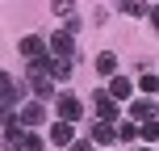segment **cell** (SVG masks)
I'll list each match as a JSON object with an SVG mask.
<instances>
[{"label":"cell","mask_w":159,"mask_h":151,"mask_svg":"<svg viewBox=\"0 0 159 151\" xmlns=\"http://www.w3.org/2000/svg\"><path fill=\"white\" fill-rule=\"evenodd\" d=\"M138 88H143V92H159V76H143Z\"/></svg>","instance_id":"d6986e66"},{"label":"cell","mask_w":159,"mask_h":151,"mask_svg":"<svg viewBox=\"0 0 159 151\" xmlns=\"http://www.w3.org/2000/svg\"><path fill=\"white\" fill-rule=\"evenodd\" d=\"M42 147H46V139H42L38 130H30V139H25V151H42Z\"/></svg>","instance_id":"ac0fdd59"},{"label":"cell","mask_w":159,"mask_h":151,"mask_svg":"<svg viewBox=\"0 0 159 151\" xmlns=\"http://www.w3.org/2000/svg\"><path fill=\"white\" fill-rule=\"evenodd\" d=\"M143 143H159V122H143Z\"/></svg>","instance_id":"9a60e30c"},{"label":"cell","mask_w":159,"mask_h":151,"mask_svg":"<svg viewBox=\"0 0 159 151\" xmlns=\"http://www.w3.org/2000/svg\"><path fill=\"white\" fill-rule=\"evenodd\" d=\"M151 25H155V30H159V4L151 8Z\"/></svg>","instance_id":"44dd1931"},{"label":"cell","mask_w":159,"mask_h":151,"mask_svg":"<svg viewBox=\"0 0 159 151\" xmlns=\"http://www.w3.org/2000/svg\"><path fill=\"white\" fill-rule=\"evenodd\" d=\"M96 76H105V80H113V76H117V55L101 50V55H96Z\"/></svg>","instance_id":"30bf717a"},{"label":"cell","mask_w":159,"mask_h":151,"mask_svg":"<svg viewBox=\"0 0 159 151\" xmlns=\"http://www.w3.org/2000/svg\"><path fill=\"white\" fill-rule=\"evenodd\" d=\"M121 13H130V17H138V13H151V8H147V4H138V0H121Z\"/></svg>","instance_id":"2e32d148"},{"label":"cell","mask_w":159,"mask_h":151,"mask_svg":"<svg viewBox=\"0 0 159 151\" xmlns=\"http://www.w3.org/2000/svg\"><path fill=\"white\" fill-rule=\"evenodd\" d=\"M17 118H21V126H25V130H34V126H46V109H42V101H30L21 113H17Z\"/></svg>","instance_id":"3957f363"},{"label":"cell","mask_w":159,"mask_h":151,"mask_svg":"<svg viewBox=\"0 0 159 151\" xmlns=\"http://www.w3.org/2000/svg\"><path fill=\"white\" fill-rule=\"evenodd\" d=\"M96 143H71V147H67V151H92Z\"/></svg>","instance_id":"ffe728a7"},{"label":"cell","mask_w":159,"mask_h":151,"mask_svg":"<svg viewBox=\"0 0 159 151\" xmlns=\"http://www.w3.org/2000/svg\"><path fill=\"white\" fill-rule=\"evenodd\" d=\"M105 92H109L113 101L121 105V101H130V97H134V84H130L126 76H113V80H109V88H105Z\"/></svg>","instance_id":"52a82bcc"},{"label":"cell","mask_w":159,"mask_h":151,"mask_svg":"<svg viewBox=\"0 0 159 151\" xmlns=\"http://www.w3.org/2000/svg\"><path fill=\"white\" fill-rule=\"evenodd\" d=\"M17 50H21V55L30 59V63H42V59H50V46H46L42 38H34V34H30V38H21V42H17Z\"/></svg>","instance_id":"7a4b0ae2"},{"label":"cell","mask_w":159,"mask_h":151,"mask_svg":"<svg viewBox=\"0 0 159 151\" xmlns=\"http://www.w3.org/2000/svg\"><path fill=\"white\" fill-rule=\"evenodd\" d=\"M138 151H151V147H138Z\"/></svg>","instance_id":"7402d4cb"},{"label":"cell","mask_w":159,"mask_h":151,"mask_svg":"<svg viewBox=\"0 0 159 151\" xmlns=\"http://www.w3.org/2000/svg\"><path fill=\"white\" fill-rule=\"evenodd\" d=\"M0 88H4V101H8V105H17V97H21V92H17V80H13V76H4V80H0Z\"/></svg>","instance_id":"5bb4252c"},{"label":"cell","mask_w":159,"mask_h":151,"mask_svg":"<svg viewBox=\"0 0 159 151\" xmlns=\"http://www.w3.org/2000/svg\"><path fill=\"white\" fill-rule=\"evenodd\" d=\"M50 55L55 59H75V34L71 30H55L50 34Z\"/></svg>","instance_id":"6da1fadb"},{"label":"cell","mask_w":159,"mask_h":151,"mask_svg":"<svg viewBox=\"0 0 159 151\" xmlns=\"http://www.w3.org/2000/svg\"><path fill=\"white\" fill-rule=\"evenodd\" d=\"M50 143H55V147H71V143H75V122H59V126H50Z\"/></svg>","instance_id":"ba28073f"},{"label":"cell","mask_w":159,"mask_h":151,"mask_svg":"<svg viewBox=\"0 0 159 151\" xmlns=\"http://www.w3.org/2000/svg\"><path fill=\"white\" fill-rule=\"evenodd\" d=\"M80 113H84L80 97H71V92H59V118H63V122H80Z\"/></svg>","instance_id":"5b68a950"},{"label":"cell","mask_w":159,"mask_h":151,"mask_svg":"<svg viewBox=\"0 0 159 151\" xmlns=\"http://www.w3.org/2000/svg\"><path fill=\"white\" fill-rule=\"evenodd\" d=\"M55 13L67 17V21H75V4H71V0H55Z\"/></svg>","instance_id":"e0dca14e"},{"label":"cell","mask_w":159,"mask_h":151,"mask_svg":"<svg viewBox=\"0 0 159 151\" xmlns=\"http://www.w3.org/2000/svg\"><path fill=\"white\" fill-rule=\"evenodd\" d=\"M30 92H34V101L55 97V76H30Z\"/></svg>","instance_id":"8992f818"},{"label":"cell","mask_w":159,"mask_h":151,"mask_svg":"<svg viewBox=\"0 0 159 151\" xmlns=\"http://www.w3.org/2000/svg\"><path fill=\"white\" fill-rule=\"evenodd\" d=\"M92 109H96V122H113V118H117V101H113L109 92H96L92 97Z\"/></svg>","instance_id":"277c9868"},{"label":"cell","mask_w":159,"mask_h":151,"mask_svg":"<svg viewBox=\"0 0 159 151\" xmlns=\"http://www.w3.org/2000/svg\"><path fill=\"white\" fill-rule=\"evenodd\" d=\"M92 143H96V147L117 143V130H113V122H96V126H92Z\"/></svg>","instance_id":"9c48e42d"},{"label":"cell","mask_w":159,"mask_h":151,"mask_svg":"<svg viewBox=\"0 0 159 151\" xmlns=\"http://www.w3.org/2000/svg\"><path fill=\"white\" fill-rule=\"evenodd\" d=\"M117 139H121V143H134V139H143V122H121V126H117Z\"/></svg>","instance_id":"8fae6325"},{"label":"cell","mask_w":159,"mask_h":151,"mask_svg":"<svg viewBox=\"0 0 159 151\" xmlns=\"http://www.w3.org/2000/svg\"><path fill=\"white\" fill-rule=\"evenodd\" d=\"M130 122H151V101H134L130 105Z\"/></svg>","instance_id":"4fadbf2b"},{"label":"cell","mask_w":159,"mask_h":151,"mask_svg":"<svg viewBox=\"0 0 159 151\" xmlns=\"http://www.w3.org/2000/svg\"><path fill=\"white\" fill-rule=\"evenodd\" d=\"M71 72H75V59H55L50 63V76L55 80H71Z\"/></svg>","instance_id":"7c38bea8"}]
</instances>
